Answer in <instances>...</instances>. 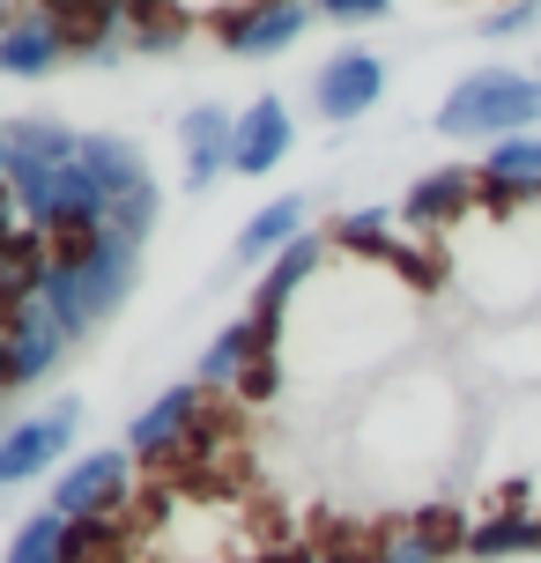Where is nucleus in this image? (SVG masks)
<instances>
[{"mask_svg":"<svg viewBox=\"0 0 541 563\" xmlns=\"http://www.w3.org/2000/svg\"><path fill=\"white\" fill-rule=\"evenodd\" d=\"M178 8H194V15H208V23H216L223 8H245V0H178Z\"/></svg>","mask_w":541,"mask_h":563,"instance_id":"obj_27","label":"nucleus"},{"mask_svg":"<svg viewBox=\"0 0 541 563\" xmlns=\"http://www.w3.org/2000/svg\"><path fill=\"white\" fill-rule=\"evenodd\" d=\"M194 30V8L178 0H126V45L134 53H178Z\"/></svg>","mask_w":541,"mask_h":563,"instance_id":"obj_18","label":"nucleus"},{"mask_svg":"<svg viewBox=\"0 0 541 563\" xmlns=\"http://www.w3.org/2000/svg\"><path fill=\"white\" fill-rule=\"evenodd\" d=\"M67 541H75V527H67L53 505H37L23 527L8 534V556L0 563H67Z\"/></svg>","mask_w":541,"mask_h":563,"instance_id":"obj_20","label":"nucleus"},{"mask_svg":"<svg viewBox=\"0 0 541 563\" xmlns=\"http://www.w3.org/2000/svg\"><path fill=\"white\" fill-rule=\"evenodd\" d=\"M312 563H378V556H364V549H319Z\"/></svg>","mask_w":541,"mask_h":563,"instance_id":"obj_28","label":"nucleus"},{"mask_svg":"<svg viewBox=\"0 0 541 563\" xmlns=\"http://www.w3.org/2000/svg\"><path fill=\"white\" fill-rule=\"evenodd\" d=\"M67 349L75 334L53 319V305L37 297V305L8 311L0 319V394H23V386H45L59 364H67Z\"/></svg>","mask_w":541,"mask_h":563,"instance_id":"obj_6","label":"nucleus"},{"mask_svg":"<svg viewBox=\"0 0 541 563\" xmlns=\"http://www.w3.org/2000/svg\"><path fill=\"white\" fill-rule=\"evenodd\" d=\"M75 430H82V400L75 394H59L53 408L8 422V430H0V489L37 482V475H59V467L75 460Z\"/></svg>","mask_w":541,"mask_h":563,"instance_id":"obj_4","label":"nucleus"},{"mask_svg":"<svg viewBox=\"0 0 541 563\" xmlns=\"http://www.w3.org/2000/svg\"><path fill=\"white\" fill-rule=\"evenodd\" d=\"M319 15H327V23H386V15H394V0H312Z\"/></svg>","mask_w":541,"mask_h":563,"instance_id":"obj_25","label":"nucleus"},{"mask_svg":"<svg viewBox=\"0 0 541 563\" xmlns=\"http://www.w3.org/2000/svg\"><path fill=\"white\" fill-rule=\"evenodd\" d=\"M467 556L475 563H519L541 556V511H489L467 527Z\"/></svg>","mask_w":541,"mask_h":563,"instance_id":"obj_17","label":"nucleus"},{"mask_svg":"<svg viewBox=\"0 0 541 563\" xmlns=\"http://www.w3.org/2000/svg\"><path fill=\"white\" fill-rule=\"evenodd\" d=\"M312 23H319L312 0H245V8H223L208 30H216V45L238 53V59H275V53H289Z\"/></svg>","mask_w":541,"mask_h":563,"instance_id":"obj_7","label":"nucleus"},{"mask_svg":"<svg viewBox=\"0 0 541 563\" xmlns=\"http://www.w3.org/2000/svg\"><path fill=\"white\" fill-rule=\"evenodd\" d=\"M8 194L23 208V223L37 230V238H53V245H75V238L112 230V208H119V194L97 178L89 156H67V164H15L8 170Z\"/></svg>","mask_w":541,"mask_h":563,"instance_id":"obj_2","label":"nucleus"},{"mask_svg":"<svg viewBox=\"0 0 541 563\" xmlns=\"http://www.w3.org/2000/svg\"><path fill=\"white\" fill-rule=\"evenodd\" d=\"M475 200H483V170L445 164V170H430V178H416V186L400 194V223H416V230H445L453 216H467Z\"/></svg>","mask_w":541,"mask_h":563,"instance_id":"obj_16","label":"nucleus"},{"mask_svg":"<svg viewBox=\"0 0 541 563\" xmlns=\"http://www.w3.org/2000/svg\"><path fill=\"white\" fill-rule=\"evenodd\" d=\"M371 556H378V563H445V556H453V549H445V541H438V534H423L416 519H400V527H394V534H386V541H378Z\"/></svg>","mask_w":541,"mask_h":563,"instance_id":"obj_22","label":"nucleus"},{"mask_svg":"<svg viewBox=\"0 0 541 563\" xmlns=\"http://www.w3.org/2000/svg\"><path fill=\"white\" fill-rule=\"evenodd\" d=\"M8 148H15V164H67V156H82V134L67 119H8Z\"/></svg>","mask_w":541,"mask_h":563,"instance_id":"obj_19","label":"nucleus"},{"mask_svg":"<svg viewBox=\"0 0 541 563\" xmlns=\"http://www.w3.org/2000/svg\"><path fill=\"white\" fill-rule=\"evenodd\" d=\"M126 497H134V452L126 445H89L53 475V497H45V505H53L67 527H82V519H112Z\"/></svg>","mask_w":541,"mask_h":563,"instance_id":"obj_5","label":"nucleus"},{"mask_svg":"<svg viewBox=\"0 0 541 563\" xmlns=\"http://www.w3.org/2000/svg\"><path fill=\"white\" fill-rule=\"evenodd\" d=\"M378 97H386V59L371 53V45H342L334 59H319L312 112L327 126H356L364 112H378Z\"/></svg>","mask_w":541,"mask_h":563,"instance_id":"obj_8","label":"nucleus"},{"mask_svg":"<svg viewBox=\"0 0 541 563\" xmlns=\"http://www.w3.org/2000/svg\"><path fill=\"white\" fill-rule=\"evenodd\" d=\"M475 30H483L489 45H505V37H534V30H541V0H505V8H489Z\"/></svg>","mask_w":541,"mask_h":563,"instance_id":"obj_24","label":"nucleus"},{"mask_svg":"<svg viewBox=\"0 0 541 563\" xmlns=\"http://www.w3.org/2000/svg\"><path fill=\"white\" fill-rule=\"evenodd\" d=\"M223 170H238V112L230 104H194L178 119V186L208 194Z\"/></svg>","mask_w":541,"mask_h":563,"instance_id":"obj_10","label":"nucleus"},{"mask_svg":"<svg viewBox=\"0 0 541 563\" xmlns=\"http://www.w3.org/2000/svg\"><path fill=\"white\" fill-rule=\"evenodd\" d=\"M0 408H8V394H0ZM0 430H8V416H0Z\"/></svg>","mask_w":541,"mask_h":563,"instance_id":"obj_30","label":"nucleus"},{"mask_svg":"<svg viewBox=\"0 0 541 563\" xmlns=\"http://www.w3.org/2000/svg\"><path fill=\"white\" fill-rule=\"evenodd\" d=\"M283 386H289V364H283V356H267V364H253V371H245L238 400H275Z\"/></svg>","mask_w":541,"mask_h":563,"instance_id":"obj_26","label":"nucleus"},{"mask_svg":"<svg viewBox=\"0 0 541 563\" xmlns=\"http://www.w3.org/2000/svg\"><path fill=\"white\" fill-rule=\"evenodd\" d=\"M430 126L445 141H519L541 126V75L534 67H467L445 97H438V112Z\"/></svg>","mask_w":541,"mask_h":563,"instance_id":"obj_3","label":"nucleus"},{"mask_svg":"<svg viewBox=\"0 0 541 563\" xmlns=\"http://www.w3.org/2000/svg\"><path fill=\"white\" fill-rule=\"evenodd\" d=\"M142 282V245L119 238V230H97V238H75V245H53V267H45V305L75 341H89L104 319H112Z\"/></svg>","mask_w":541,"mask_h":563,"instance_id":"obj_1","label":"nucleus"},{"mask_svg":"<svg viewBox=\"0 0 541 563\" xmlns=\"http://www.w3.org/2000/svg\"><path fill=\"white\" fill-rule=\"evenodd\" d=\"M327 245H334V238L305 230V238H297V245H289V253L275 260L267 275H260V289H253V319H260V327L289 334V305H297V297H305V282H312L319 267H327Z\"/></svg>","mask_w":541,"mask_h":563,"instance_id":"obj_14","label":"nucleus"},{"mask_svg":"<svg viewBox=\"0 0 541 563\" xmlns=\"http://www.w3.org/2000/svg\"><path fill=\"white\" fill-rule=\"evenodd\" d=\"M489 186H512V194H541V134H519V141H497L483 164Z\"/></svg>","mask_w":541,"mask_h":563,"instance_id":"obj_21","label":"nucleus"},{"mask_svg":"<svg viewBox=\"0 0 541 563\" xmlns=\"http://www.w3.org/2000/svg\"><path fill=\"white\" fill-rule=\"evenodd\" d=\"M267 356H283V334H275V327H260L253 311H245V319H230L223 334L208 341V349H200V364H194V378L200 386H208V394H238V386H245V371L253 364H267Z\"/></svg>","mask_w":541,"mask_h":563,"instance_id":"obj_11","label":"nucleus"},{"mask_svg":"<svg viewBox=\"0 0 541 563\" xmlns=\"http://www.w3.org/2000/svg\"><path fill=\"white\" fill-rule=\"evenodd\" d=\"M156 216H164V186H142L134 200H119V208H112V230H119V238H134V245H148Z\"/></svg>","mask_w":541,"mask_h":563,"instance_id":"obj_23","label":"nucleus"},{"mask_svg":"<svg viewBox=\"0 0 541 563\" xmlns=\"http://www.w3.org/2000/svg\"><path fill=\"white\" fill-rule=\"evenodd\" d=\"M297 148V119L275 89H260L253 104H238V178H267L283 170V156Z\"/></svg>","mask_w":541,"mask_h":563,"instance_id":"obj_12","label":"nucleus"},{"mask_svg":"<svg viewBox=\"0 0 541 563\" xmlns=\"http://www.w3.org/2000/svg\"><path fill=\"white\" fill-rule=\"evenodd\" d=\"M8 23H15V8H0V30H8Z\"/></svg>","mask_w":541,"mask_h":563,"instance_id":"obj_29","label":"nucleus"},{"mask_svg":"<svg viewBox=\"0 0 541 563\" xmlns=\"http://www.w3.org/2000/svg\"><path fill=\"white\" fill-rule=\"evenodd\" d=\"M305 230H312V200L305 194H275L267 208H253V223L238 230V267H260V275H267Z\"/></svg>","mask_w":541,"mask_h":563,"instance_id":"obj_15","label":"nucleus"},{"mask_svg":"<svg viewBox=\"0 0 541 563\" xmlns=\"http://www.w3.org/2000/svg\"><path fill=\"white\" fill-rule=\"evenodd\" d=\"M200 422H208V386L200 378H178V386H164L142 416L126 422V452L134 460H178V452L194 445Z\"/></svg>","mask_w":541,"mask_h":563,"instance_id":"obj_9","label":"nucleus"},{"mask_svg":"<svg viewBox=\"0 0 541 563\" xmlns=\"http://www.w3.org/2000/svg\"><path fill=\"white\" fill-rule=\"evenodd\" d=\"M67 53H75V37L59 30L53 8H15V23L0 30V75H15V82H37V75H53Z\"/></svg>","mask_w":541,"mask_h":563,"instance_id":"obj_13","label":"nucleus"}]
</instances>
